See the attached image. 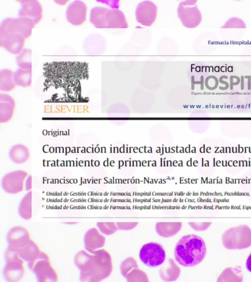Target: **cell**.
I'll return each instance as SVG.
<instances>
[{"instance_id":"1","label":"cell","mask_w":251,"mask_h":282,"mask_svg":"<svg viewBox=\"0 0 251 282\" xmlns=\"http://www.w3.org/2000/svg\"><path fill=\"white\" fill-rule=\"evenodd\" d=\"M88 65L82 62H52L43 67L44 85L67 92L81 91V83L89 78Z\"/></svg>"},{"instance_id":"2","label":"cell","mask_w":251,"mask_h":282,"mask_svg":"<svg viewBox=\"0 0 251 282\" xmlns=\"http://www.w3.org/2000/svg\"><path fill=\"white\" fill-rule=\"evenodd\" d=\"M206 247L202 238L196 235L183 236L174 250L176 260L184 267H192L200 263L205 258Z\"/></svg>"},{"instance_id":"3","label":"cell","mask_w":251,"mask_h":282,"mask_svg":"<svg viewBox=\"0 0 251 282\" xmlns=\"http://www.w3.org/2000/svg\"><path fill=\"white\" fill-rule=\"evenodd\" d=\"M91 254L93 256L89 269L79 273L81 282H99L108 278L112 272V259L108 252L100 249Z\"/></svg>"},{"instance_id":"4","label":"cell","mask_w":251,"mask_h":282,"mask_svg":"<svg viewBox=\"0 0 251 282\" xmlns=\"http://www.w3.org/2000/svg\"><path fill=\"white\" fill-rule=\"evenodd\" d=\"M90 22L97 28H127L124 13L118 9L96 6L91 9Z\"/></svg>"},{"instance_id":"5","label":"cell","mask_w":251,"mask_h":282,"mask_svg":"<svg viewBox=\"0 0 251 282\" xmlns=\"http://www.w3.org/2000/svg\"><path fill=\"white\" fill-rule=\"evenodd\" d=\"M222 244L228 250H242L251 246V229L240 225L226 230L222 236Z\"/></svg>"},{"instance_id":"6","label":"cell","mask_w":251,"mask_h":282,"mask_svg":"<svg viewBox=\"0 0 251 282\" xmlns=\"http://www.w3.org/2000/svg\"><path fill=\"white\" fill-rule=\"evenodd\" d=\"M29 269L34 273L38 282H56L57 274L52 267L48 256L42 252L34 261L27 263Z\"/></svg>"},{"instance_id":"7","label":"cell","mask_w":251,"mask_h":282,"mask_svg":"<svg viewBox=\"0 0 251 282\" xmlns=\"http://www.w3.org/2000/svg\"><path fill=\"white\" fill-rule=\"evenodd\" d=\"M197 2L195 0L182 1L178 6V17L183 25L186 28H195L201 22V14L198 8Z\"/></svg>"},{"instance_id":"8","label":"cell","mask_w":251,"mask_h":282,"mask_svg":"<svg viewBox=\"0 0 251 282\" xmlns=\"http://www.w3.org/2000/svg\"><path fill=\"white\" fill-rule=\"evenodd\" d=\"M139 257L142 262L150 267H156L162 264L166 258V253L163 246L156 242L144 244L141 248Z\"/></svg>"},{"instance_id":"9","label":"cell","mask_w":251,"mask_h":282,"mask_svg":"<svg viewBox=\"0 0 251 282\" xmlns=\"http://www.w3.org/2000/svg\"><path fill=\"white\" fill-rule=\"evenodd\" d=\"M35 24L29 19L19 17L7 18L1 23L0 29L7 33H17L25 39L29 37Z\"/></svg>"},{"instance_id":"10","label":"cell","mask_w":251,"mask_h":282,"mask_svg":"<svg viewBox=\"0 0 251 282\" xmlns=\"http://www.w3.org/2000/svg\"><path fill=\"white\" fill-rule=\"evenodd\" d=\"M28 173L23 170H16L6 173L1 180V187L7 193L15 194L24 189V182Z\"/></svg>"},{"instance_id":"11","label":"cell","mask_w":251,"mask_h":282,"mask_svg":"<svg viewBox=\"0 0 251 282\" xmlns=\"http://www.w3.org/2000/svg\"><path fill=\"white\" fill-rule=\"evenodd\" d=\"M157 14V7L150 0L140 2L135 10L137 22L145 26H151L155 22Z\"/></svg>"},{"instance_id":"12","label":"cell","mask_w":251,"mask_h":282,"mask_svg":"<svg viewBox=\"0 0 251 282\" xmlns=\"http://www.w3.org/2000/svg\"><path fill=\"white\" fill-rule=\"evenodd\" d=\"M25 39L19 34L0 29V46L11 54L18 55L24 49Z\"/></svg>"},{"instance_id":"13","label":"cell","mask_w":251,"mask_h":282,"mask_svg":"<svg viewBox=\"0 0 251 282\" xmlns=\"http://www.w3.org/2000/svg\"><path fill=\"white\" fill-rule=\"evenodd\" d=\"M87 7L81 0H75L68 5L66 11L67 21L75 26L83 24L86 19Z\"/></svg>"},{"instance_id":"14","label":"cell","mask_w":251,"mask_h":282,"mask_svg":"<svg viewBox=\"0 0 251 282\" xmlns=\"http://www.w3.org/2000/svg\"><path fill=\"white\" fill-rule=\"evenodd\" d=\"M21 8L19 12V17L26 18L32 20L36 24L42 19L43 8L40 3L37 0H22Z\"/></svg>"},{"instance_id":"15","label":"cell","mask_w":251,"mask_h":282,"mask_svg":"<svg viewBox=\"0 0 251 282\" xmlns=\"http://www.w3.org/2000/svg\"><path fill=\"white\" fill-rule=\"evenodd\" d=\"M30 239L28 230L19 226L11 228L6 235L8 246L16 249L26 245Z\"/></svg>"},{"instance_id":"16","label":"cell","mask_w":251,"mask_h":282,"mask_svg":"<svg viewBox=\"0 0 251 282\" xmlns=\"http://www.w3.org/2000/svg\"><path fill=\"white\" fill-rule=\"evenodd\" d=\"M83 242L85 250L92 253L103 247L105 238L98 229L92 228L85 233Z\"/></svg>"},{"instance_id":"17","label":"cell","mask_w":251,"mask_h":282,"mask_svg":"<svg viewBox=\"0 0 251 282\" xmlns=\"http://www.w3.org/2000/svg\"><path fill=\"white\" fill-rule=\"evenodd\" d=\"M25 274L23 259L6 262L3 270L4 279L8 282L20 281Z\"/></svg>"},{"instance_id":"18","label":"cell","mask_w":251,"mask_h":282,"mask_svg":"<svg viewBox=\"0 0 251 282\" xmlns=\"http://www.w3.org/2000/svg\"><path fill=\"white\" fill-rule=\"evenodd\" d=\"M15 107L13 98L6 94H0V122L5 123L12 118Z\"/></svg>"},{"instance_id":"19","label":"cell","mask_w":251,"mask_h":282,"mask_svg":"<svg viewBox=\"0 0 251 282\" xmlns=\"http://www.w3.org/2000/svg\"><path fill=\"white\" fill-rule=\"evenodd\" d=\"M180 273L179 267L172 258H168L167 262L159 270L160 277L165 282L176 281Z\"/></svg>"},{"instance_id":"20","label":"cell","mask_w":251,"mask_h":282,"mask_svg":"<svg viewBox=\"0 0 251 282\" xmlns=\"http://www.w3.org/2000/svg\"><path fill=\"white\" fill-rule=\"evenodd\" d=\"M102 43L101 38L98 34L89 35L84 42V51L88 55H97L102 50Z\"/></svg>"},{"instance_id":"21","label":"cell","mask_w":251,"mask_h":282,"mask_svg":"<svg viewBox=\"0 0 251 282\" xmlns=\"http://www.w3.org/2000/svg\"><path fill=\"white\" fill-rule=\"evenodd\" d=\"M17 251L20 258L27 263L35 260L41 252L38 245L31 239L26 245Z\"/></svg>"},{"instance_id":"22","label":"cell","mask_w":251,"mask_h":282,"mask_svg":"<svg viewBox=\"0 0 251 282\" xmlns=\"http://www.w3.org/2000/svg\"><path fill=\"white\" fill-rule=\"evenodd\" d=\"M30 156L28 148L25 145L17 144L13 145L9 151L10 159L14 163L21 164L26 162Z\"/></svg>"},{"instance_id":"23","label":"cell","mask_w":251,"mask_h":282,"mask_svg":"<svg viewBox=\"0 0 251 282\" xmlns=\"http://www.w3.org/2000/svg\"><path fill=\"white\" fill-rule=\"evenodd\" d=\"M182 225L181 222H157L155 230L160 236L170 237L176 235L181 229Z\"/></svg>"},{"instance_id":"24","label":"cell","mask_w":251,"mask_h":282,"mask_svg":"<svg viewBox=\"0 0 251 282\" xmlns=\"http://www.w3.org/2000/svg\"><path fill=\"white\" fill-rule=\"evenodd\" d=\"M243 276L240 266L226 268L218 278L217 282H242Z\"/></svg>"},{"instance_id":"25","label":"cell","mask_w":251,"mask_h":282,"mask_svg":"<svg viewBox=\"0 0 251 282\" xmlns=\"http://www.w3.org/2000/svg\"><path fill=\"white\" fill-rule=\"evenodd\" d=\"M18 213L23 219L29 220L32 217V192L28 191L21 199L18 207Z\"/></svg>"},{"instance_id":"26","label":"cell","mask_w":251,"mask_h":282,"mask_svg":"<svg viewBox=\"0 0 251 282\" xmlns=\"http://www.w3.org/2000/svg\"><path fill=\"white\" fill-rule=\"evenodd\" d=\"M93 256V254L86 250H80L75 254L74 263L80 272H86L89 269Z\"/></svg>"},{"instance_id":"27","label":"cell","mask_w":251,"mask_h":282,"mask_svg":"<svg viewBox=\"0 0 251 282\" xmlns=\"http://www.w3.org/2000/svg\"><path fill=\"white\" fill-rule=\"evenodd\" d=\"M16 85L14 81V72L10 70L4 69L0 71V90L3 92L13 90Z\"/></svg>"},{"instance_id":"28","label":"cell","mask_w":251,"mask_h":282,"mask_svg":"<svg viewBox=\"0 0 251 282\" xmlns=\"http://www.w3.org/2000/svg\"><path fill=\"white\" fill-rule=\"evenodd\" d=\"M14 77L16 86L28 87L32 83V70L19 68L14 72Z\"/></svg>"},{"instance_id":"29","label":"cell","mask_w":251,"mask_h":282,"mask_svg":"<svg viewBox=\"0 0 251 282\" xmlns=\"http://www.w3.org/2000/svg\"><path fill=\"white\" fill-rule=\"evenodd\" d=\"M31 50L24 48L16 57L17 64L20 68L25 70H31Z\"/></svg>"},{"instance_id":"30","label":"cell","mask_w":251,"mask_h":282,"mask_svg":"<svg viewBox=\"0 0 251 282\" xmlns=\"http://www.w3.org/2000/svg\"><path fill=\"white\" fill-rule=\"evenodd\" d=\"M128 282H147L148 277L146 274L140 269L134 268L125 277Z\"/></svg>"},{"instance_id":"31","label":"cell","mask_w":251,"mask_h":282,"mask_svg":"<svg viewBox=\"0 0 251 282\" xmlns=\"http://www.w3.org/2000/svg\"><path fill=\"white\" fill-rule=\"evenodd\" d=\"M138 267L136 260L132 257H129L122 261L120 265V270L122 276L126 277L131 270Z\"/></svg>"},{"instance_id":"32","label":"cell","mask_w":251,"mask_h":282,"mask_svg":"<svg viewBox=\"0 0 251 282\" xmlns=\"http://www.w3.org/2000/svg\"><path fill=\"white\" fill-rule=\"evenodd\" d=\"M97 226L101 234L106 235L113 234L118 230L114 222H98Z\"/></svg>"},{"instance_id":"33","label":"cell","mask_w":251,"mask_h":282,"mask_svg":"<svg viewBox=\"0 0 251 282\" xmlns=\"http://www.w3.org/2000/svg\"><path fill=\"white\" fill-rule=\"evenodd\" d=\"M244 22L238 18H232L227 21L221 28H246Z\"/></svg>"},{"instance_id":"34","label":"cell","mask_w":251,"mask_h":282,"mask_svg":"<svg viewBox=\"0 0 251 282\" xmlns=\"http://www.w3.org/2000/svg\"><path fill=\"white\" fill-rule=\"evenodd\" d=\"M206 87L210 90L217 88L218 86L219 81L217 78L214 75H209L207 77L204 81Z\"/></svg>"},{"instance_id":"35","label":"cell","mask_w":251,"mask_h":282,"mask_svg":"<svg viewBox=\"0 0 251 282\" xmlns=\"http://www.w3.org/2000/svg\"><path fill=\"white\" fill-rule=\"evenodd\" d=\"M211 222L195 223L189 222L188 224L196 231H203L207 229L211 225Z\"/></svg>"},{"instance_id":"36","label":"cell","mask_w":251,"mask_h":282,"mask_svg":"<svg viewBox=\"0 0 251 282\" xmlns=\"http://www.w3.org/2000/svg\"><path fill=\"white\" fill-rule=\"evenodd\" d=\"M138 222H117L116 223L118 229L121 230H130L134 228L137 225Z\"/></svg>"},{"instance_id":"37","label":"cell","mask_w":251,"mask_h":282,"mask_svg":"<svg viewBox=\"0 0 251 282\" xmlns=\"http://www.w3.org/2000/svg\"><path fill=\"white\" fill-rule=\"evenodd\" d=\"M31 176L29 175L25 179V188L26 191H30L32 188L31 185Z\"/></svg>"},{"instance_id":"38","label":"cell","mask_w":251,"mask_h":282,"mask_svg":"<svg viewBox=\"0 0 251 282\" xmlns=\"http://www.w3.org/2000/svg\"><path fill=\"white\" fill-rule=\"evenodd\" d=\"M225 76L226 75H222L219 79V82L220 83L223 84L225 85L224 88L220 89L222 90H226L229 87V84H228V82L223 80V79L225 77Z\"/></svg>"},{"instance_id":"39","label":"cell","mask_w":251,"mask_h":282,"mask_svg":"<svg viewBox=\"0 0 251 282\" xmlns=\"http://www.w3.org/2000/svg\"><path fill=\"white\" fill-rule=\"evenodd\" d=\"M246 267L247 270L251 272V253L248 256L246 262Z\"/></svg>"},{"instance_id":"40","label":"cell","mask_w":251,"mask_h":282,"mask_svg":"<svg viewBox=\"0 0 251 282\" xmlns=\"http://www.w3.org/2000/svg\"><path fill=\"white\" fill-rule=\"evenodd\" d=\"M240 82V79L234 81L233 75L230 77V89L232 90L234 85H237Z\"/></svg>"},{"instance_id":"41","label":"cell","mask_w":251,"mask_h":282,"mask_svg":"<svg viewBox=\"0 0 251 282\" xmlns=\"http://www.w3.org/2000/svg\"><path fill=\"white\" fill-rule=\"evenodd\" d=\"M245 77L247 79H248V89L249 90L251 89V76H245Z\"/></svg>"},{"instance_id":"42","label":"cell","mask_w":251,"mask_h":282,"mask_svg":"<svg viewBox=\"0 0 251 282\" xmlns=\"http://www.w3.org/2000/svg\"><path fill=\"white\" fill-rule=\"evenodd\" d=\"M56 3L59 5H64L66 4V2H68L67 0H55L54 1Z\"/></svg>"},{"instance_id":"43","label":"cell","mask_w":251,"mask_h":282,"mask_svg":"<svg viewBox=\"0 0 251 282\" xmlns=\"http://www.w3.org/2000/svg\"><path fill=\"white\" fill-rule=\"evenodd\" d=\"M240 82L241 84V90H243L244 86V77L243 76H241Z\"/></svg>"}]
</instances>
